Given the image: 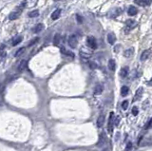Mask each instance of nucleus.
<instances>
[{
  "mask_svg": "<svg viewBox=\"0 0 152 151\" xmlns=\"http://www.w3.org/2000/svg\"><path fill=\"white\" fill-rule=\"evenodd\" d=\"M38 40H39V38H34V39H33V41H31V42L29 44V46H32V45H34L35 43L38 42Z\"/></svg>",
  "mask_w": 152,
  "mask_h": 151,
  "instance_id": "34",
  "label": "nucleus"
},
{
  "mask_svg": "<svg viewBox=\"0 0 152 151\" xmlns=\"http://www.w3.org/2000/svg\"><path fill=\"white\" fill-rule=\"evenodd\" d=\"M145 128H146V129H150V128H152V118L150 119V121L147 123V124L145 125Z\"/></svg>",
  "mask_w": 152,
  "mask_h": 151,
  "instance_id": "32",
  "label": "nucleus"
},
{
  "mask_svg": "<svg viewBox=\"0 0 152 151\" xmlns=\"http://www.w3.org/2000/svg\"><path fill=\"white\" fill-rule=\"evenodd\" d=\"M80 55L82 58H86V59H89V58L91 57V53H90V52H84L83 50H80Z\"/></svg>",
  "mask_w": 152,
  "mask_h": 151,
  "instance_id": "25",
  "label": "nucleus"
},
{
  "mask_svg": "<svg viewBox=\"0 0 152 151\" xmlns=\"http://www.w3.org/2000/svg\"><path fill=\"white\" fill-rule=\"evenodd\" d=\"M87 45H88V47L90 49H91V50H96L97 49V42H96L95 38L92 37V36H89L88 37V39H87Z\"/></svg>",
  "mask_w": 152,
  "mask_h": 151,
  "instance_id": "2",
  "label": "nucleus"
},
{
  "mask_svg": "<svg viewBox=\"0 0 152 151\" xmlns=\"http://www.w3.org/2000/svg\"><path fill=\"white\" fill-rule=\"evenodd\" d=\"M68 43L70 45V47L72 48V49H75L76 47H77V45H78V40H77V38H76V36L75 35H71L69 37V39H68Z\"/></svg>",
  "mask_w": 152,
  "mask_h": 151,
  "instance_id": "4",
  "label": "nucleus"
},
{
  "mask_svg": "<svg viewBox=\"0 0 152 151\" xmlns=\"http://www.w3.org/2000/svg\"><path fill=\"white\" fill-rule=\"evenodd\" d=\"M115 41H116V36H115V34L113 32H109L107 34V42L109 44L113 45L115 43Z\"/></svg>",
  "mask_w": 152,
  "mask_h": 151,
  "instance_id": "9",
  "label": "nucleus"
},
{
  "mask_svg": "<svg viewBox=\"0 0 152 151\" xmlns=\"http://www.w3.org/2000/svg\"><path fill=\"white\" fill-rule=\"evenodd\" d=\"M127 13H128L129 16H134V15H136L138 13V10L136 9L135 7H133V6H130L128 8V10H127Z\"/></svg>",
  "mask_w": 152,
  "mask_h": 151,
  "instance_id": "12",
  "label": "nucleus"
},
{
  "mask_svg": "<svg viewBox=\"0 0 152 151\" xmlns=\"http://www.w3.org/2000/svg\"><path fill=\"white\" fill-rule=\"evenodd\" d=\"M1 101H2V97H1V95H0V103H1Z\"/></svg>",
  "mask_w": 152,
  "mask_h": 151,
  "instance_id": "37",
  "label": "nucleus"
},
{
  "mask_svg": "<svg viewBox=\"0 0 152 151\" xmlns=\"http://www.w3.org/2000/svg\"><path fill=\"white\" fill-rule=\"evenodd\" d=\"M26 5H27V0H24L21 4H20V6H18V10H23V9L26 7Z\"/></svg>",
  "mask_w": 152,
  "mask_h": 151,
  "instance_id": "27",
  "label": "nucleus"
},
{
  "mask_svg": "<svg viewBox=\"0 0 152 151\" xmlns=\"http://www.w3.org/2000/svg\"><path fill=\"white\" fill-rule=\"evenodd\" d=\"M108 69H109V70L111 71H115V70H116V63H115V61L113 60V59H110L109 61H108Z\"/></svg>",
  "mask_w": 152,
  "mask_h": 151,
  "instance_id": "14",
  "label": "nucleus"
},
{
  "mask_svg": "<svg viewBox=\"0 0 152 151\" xmlns=\"http://www.w3.org/2000/svg\"><path fill=\"white\" fill-rule=\"evenodd\" d=\"M103 90H104V87L102 86V85H100V84H98V85H96L95 86V88H94V90H93V94L94 95H101L102 94V92H103Z\"/></svg>",
  "mask_w": 152,
  "mask_h": 151,
  "instance_id": "7",
  "label": "nucleus"
},
{
  "mask_svg": "<svg viewBox=\"0 0 152 151\" xmlns=\"http://www.w3.org/2000/svg\"><path fill=\"white\" fill-rule=\"evenodd\" d=\"M38 15H39V10H31L30 12H29V14H28V16L30 18L37 17Z\"/></svg>",
  "mask_w": 152,
  "mask_h": 151,
  "instance_id": "21",
  "label": "nucleus"
},
{
  "mask_svg": "<svg viewBox=\"0 0 152 151\" xmlns=\"http://www.w3.org/2000/svg\"><path fill=\"white\" fill-rule=\"evenodd\" d=\"M128 92H129V89H128V87H126V86H124L122 89H121V95L124 97V96H126L127 94H128Z\"/></svg>",
  "mask_w": 152,
  "mask_h": 151,
  "instance_id": "23",
  "label": "nucleus"
},
{
  "mask_svg": "<svg viewBox=\"0 0 152 151\" xmlns=\"http://www.w3.org/2000/svg\"><path fill=\"white\" fill-rule=\"evenodd\" d=\"M21 13H22V10H21L16 9L14 11H12V12L10 13L9 19L10 20H15V19H17V18L21 15Z\"/></svg>",
  "mask_w": 152,
  "mask_h": 151,
  "instance_id": "5",
  "label": "nucleus"
},
{
  "mask_svg": "<svg viewBox=\"0 0 152 151\" xmlns=\"http://www.w3.org/2000/svg\"><path fill=\"white\" fill-rule=\"evenodd\" d=\"M143 88H140L136 91V94H135V97H134V101H137V100H140L142 98V95H143Z\"/></svg>",
  "mask_w": 152,
  "mask_h": 151,
  "instance_id": "15",
  "label": "nucleus"
},
{
  "mask_svg": "<svg viewBox=\"0 0 152 151\" xmlns=\"http://www.w3.org/2000/svg\"><path fill=\"white\" fill-rule=\"evenodd\" d=\"M60 14H61V9L55 10L53 12H52V14H51V19H52V20L58 19V18L60 17Z\"/></svg>",
  "mask_w": 152,
  "mask_h": 151,
  "instance_id": "16",
  "label": "nucleus"
},
{
  "mask_svg": "<svg viewBox=\"0 0 152 151\" xmlns=\"http://www.w3.org/2000/svg\"><path fill=\"white\" fill-rule=\"evenodd\" d=\"M43 30H44V25H43L42 23H40V24H37L35 27L33 28L32 31H33L34 33H37V32H40V31H42Z\"/></svg>",
  "mask_w": 152,
  "mask_h": 151,
  "instance_id": "17",
  "label": "nucleus"
},
{
  "mask_svg": "<svg viewBox=\"0 0 152 151\" xmlns=\"http://www.w3.org/2000/svg\"><path fill=\"white\" fill-rule=\"evenodd\" d=\"M105 120H106V116L105 114H100V116L98 117L97 119V126L98 127H102L104 125V123H105Z\"/></svg>",
  "mask_w": 152,
  "mask_h": 151,
  "instance_id": "8",
  "label": "nucleus"
},
{
  "mask_svg": "<svg viewBox=\"0 0 152 151\" xmlns=\"http://www.w3.org/2000/svg\"><path fill=\"white\" fill-rule=\"evenodd\" d=\"M4 48H5V46H4V45H1V47H0V52H3Z\"/></svg>",
  "mask_w": 152,
  "mask_h": 151,
  "instance_id": "36",
  "label": "nucleus"
},
{
  "mask_svg": "<svg viewBox=\"0 0 152 151\" xmlns=\"http://www.w3.org/2000/svg\"><path fill=\"white\" fill-rule=\"evenodd\" d=\"M150 85H152V83H151V84H150Z\"/></svg>",
  "mask_w": 152,
  "mask_h": 151,
  "instance_id": "39",
  "label": "nucleus"
},
{
  "mask_svg": "<svg viewBox=\"0 0 152 151\" xmlns=\"http://www.w3.org/2000/svg\"><path fill=\"white\" fill-rule=\"evenodd\" d=\"M60 40H61V35H60L59 33H56V34L54 35V38H53V45L54 46H58V45H59V42H60Z\"/></svg>",
  "mask_w": 152,
  "mask_h": 151,
  "instance_id": "22",
  "label": "nucleus"
},
{
  "mask_svg": "<svg viewBox=\"0 0 152 151\" xmlns=\"http://www.w3.org/2000/svg\"><path fill=\"white\" fill-rule=\"evenodd\" d=\"M149 55H150V50H144L142 55H141V61H145L146 59L149 58Z\"/></svg>",
  "mask_w": 152,
  "mask_h": 151,
  "instance_id": "20",
  "label": "nucleus"
},
{
  "mask_svg": "<svg viewBox=\"0 0 152 151\" xmlns=\"http://www.w3.org/2000/svg\"><path fill=\"white\" fill-rule=\"evenodd\" d=\"M107 142V135L105 132H102V133L100 134V136H99V140H98V142H97V145L98 146H103L105 143Z\"/></svg>",
  "mask_w": 152,
  "mask_h": 151,
  "instance_id": "6",
  "label": "nucleus"
},
{
  "mask_svg": "<svg viewBox=\"0 0 152 151\" xmlns=\"http://www.w3.org/2000/svg\"><path fill=\"white\" fill-rule=\"evenodd\" d=\"M23 40V37L21 35H19V36H16L15 38H13L12 39V42H11V45L14 47V46H16V45H18L19 43H21V41Z\"/></svg>",
  "mask_w": 152,
  "mask_h": 151,
  "instance_id": "19",
  "label": "nucleus"
},
{
  "mask_svg": "<svg viewBox=\"0 0 152 151\" xmlns=\"http://www.w3.org/2000/svg\"><path fill=\"white\" fill-rule=\"evenodd\" d=\"M60 51L62 52L64 55H66V56H70V57H74V53L71 52V50H66V48H64V47H61L60 48Z\"/></svg>",
  "mask_w": 152,
  "mask_h": 151,
  "instance_id": "10",
  "label": "nucleus"
},
{
  "mask_svg": "<svg viewBox=\"0 0 152 151\" xmlns=\"http://www.w3.org/2000/svg\"><path fill=\"white\" fill-rule=\"evenodd\" d=\"M25 50H26V49H25L24 47H23V48H20V49L18 50L17 51L15 52V54H14V56H15V57H19V56H21L22 54H23V53H24V52H25Z\"/></svg>",
  "mask_w": 152,
  "mask_h": 151,
  "instance_id": "26",
  "label": "nucleus"
},
{
  "mask_svg": "<svg viewBox=\"0 0 152 151\" xmlns=\"http://www.w3.org/2000/svg\"><path fill=\"white\" fill-rule=\"evenodd\" d=\"M138 23L133 20V19H128L125 21V28L127 29V30H133L135 28L137 27Z\"/></svg>",
  "mask_w": 152,
  "mask_h": 151,
  "instance_id": "3",
  "label": "nucleus"
},
{
  "mask_svg": "<svg viewBox=\"0 0 152 151\" xmlns=\"http://www.w3.org/2000/svg\"><path fill=\"white\" fill-rule=\"evenodd\" d=\"M128 72H129V69L127 67H125V68H122L121 70H120V76L122 78H125L127 75H128Z\"/></svg>",
  "mask_w": 152,
  "mask_h": 151,
  "instance_id": "13",
  "label": "nucleus"
},
{
  "mask_svg": "<svg viewBox=\"0 0 152 151\" xmlns=\"http://www.w3.org/2000/svg\"><path fill=\"white\" fill-rule=\"evenodd\" d=\"M89 64H90V69H92V70H95V69L97 68V65H96V64H95L94 62H90Z\"/></svg>",
  "mask_w": 152,
  "mask_h": 151,
  "instance_id": "33",
  "label": "nucleus"
},
{
  "mask_svg": "<svg viewBox=\"0 0 152 151\" xmlns=\"http://www.w3.org/2000/svg\"><path fill=\"white\" fill-rule=\"evenodd\" d=\"M113 124H114V113L110 112L108 117V122H107V131L109 134H111L113 131Z\"/></svg>",
  "mask_w": 152,
  "mask_h": 151,
  "instance_id": "1",
  "label": "nucleus"
},
{
  "mask_svg": "<svg viewBox=\"0 0 152 151\" xmlns=\"http://www.w3.org/2000/svg\"><path fill=\"white\" fill-rule=\"evenodd\" d=\"M103 151H107V148H105V149H104Z\"/></svg>",
  "mask_w": 152,
  "mask_h": 151,
  "instance_id": "38",
  "label": "nucleus"
},
{
  "mask_svg": "<svg viewBox=\"0 0 152 151\" xmlns=\"http://www.w3.org/2000/svg\"><path fill=\"white\" fill-rule=\"evenodd\" d=\"M135 4L139 5L140 7H144L147 4V0H134Z\"/></svg>",
  "mask_w": 152,
  "mask_h": 151,
  "instance_id": "24",
  "label": "nucleus"
},
{
  "mask_svg": "<svg viewBox=\"0 0 152 151\" xmlns=\"http://www.w3.org/2000/svg\"><path fill=\"white\" fill-rule=\"evenodd\" d=\"M131 113H132V115H134V116H137V115H138V113H139L138 107H133L132 110H131Z\"/></svg>",
  "mask_w": 152,
  "mask_h": 151,
  "instance_id": "29",
  "label": "nucleus"
},
{
  "mask_svg": "<svg viewBox=\"0 0 152 151\" xmlns=\"http://www.w3.org/2000/svg\"><path fill=\"white\" fill-rule=\"evenodd\" d=\"M132 149V142H128L125 145V151H131Z\"/></svg>",
  "mask_w": 152,
  "mask_h": 151,
  "instance_id": "28",
  "label": "nucleus"
},
{
  "mask_svg": "<svg viewBox=\"0 0 152 151\" xmlns=\"http://www.w3.org/2000/svg\"><path fill=\"white\" fill-rule=\"evenodd\" d=\"M127 107H128V102L127 101H125V102H123L122 103V108L123 109H127Z\"/></svg>",
  "mask_w": 152,
  "mask_h": 151,
  "instance_id": "30",
  "label": "nucleus"
},
{
  "mask_svg": "<svg viewBox=\"0 0 152 151\" xmlns=\"http://www.w3.org/2000/svg\"><path fill=\"white\" fill-rule=\"evenodd\" d=\"M27 64L28 63L26 60H22V61L20 62V64H19V66H18L17 70L19 71V72H22L23 70H25L26 68H27Z\"/></svg>",
  "mask_w": 152,
  "mask_h": 151,
  "instance_id": "11",
  "label": "nucleus"
},
{
  "mask_svg": "<svg viewBox=\"0 0 152 151\" xmlns=\"http://www.w3.org/2000/svg\"><path fill=\"white\" fill-rule=\"evenodd\" d=\"M77 21H79L80 23H82V21H83V19H82V17H81L80 15H77Z\"/></svg>",
  "mask_w": 152,
  "mask_h": 151,
  "instance_id": "35",
  "label": "nucleus"
},
{
  "mask_svg": "<svg viewBox=\"0 0 152 151\" xmlns=\"http://www.w3.org/2000/svg\"><path fill=\"white\" fill-rule=\"evenodd\" d=\"M6 57V52L3 51V52H0V63L4 60V58Z\"/></svg>",
  "mask_w": 152,
  "mask_h": 151,
  "instance_id": "31",
  "label": "nucleus"
},
{
  "mask_svg": "<svg viewBox=\"0 0 152 151\" xmlns=\"http://www.w3.org/2000/svg\"><path fill=\"white\" fill-rule=\"evenodd\" d=\"M133 53H134V49L131 48V49H128V50H125L124 56H125V58H129V57H131V56L133 55Z\"/></svg>",
  "mask_w": 152,
  "mask_h": 151,
  "instance_id": "18",
  "label": "nucleus"
}]
</instances>
